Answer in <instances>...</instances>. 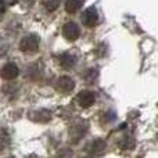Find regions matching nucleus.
I'll use <instances>...</instances> for the list:
<instances>
[{"instance_id": "20e7f679", "label": "nucleus", "mask_w": 158, "mask_h": 158, "mask_svg": "<svg viewBox=\"0 0 158 158\" xmlns=\"http://www.w3.org/2000/svg\"><path fill=\"white\" fill-rule=\"evenodd\" d=\"M96 101V94L92 90H83L78 94V103L82 108H89L94 104Z\"/></svg>"}, {"instance_id": "9b49d317", "label": "nucleus", "mask_w": 158, "mask_h": 158, "mask_svg": "<svg viewBox=\"0 0 158 158\" xmlns=\"http://www.w3.org/2000/svg\"><path fill=\"white\" fill-rule=\"evenodd\" d=\"M44 7H46L47 11H54L58 8L60 6V0H44Z\"/></svg>"}, {"instance_id": "4468645a", "label": "nucleus", "mask_w": 158, "mask_h": 158, "mask_svg": "<svg viewBox=\"0 0 158 158\" xmlns=\"http://www.w3.org/2000/svg\"><path fill=\"white\" fill-rule=\"evenodd\" d=\"M17 2H19L21 4H24V6H27V7H31V6L35 3V0H17Z\"/></svg>"}, {"instance_id": "39448f33", "label": "nucleus", "mask_w": 158, "mask_h": 158, "mask_svg": "<svg viewBox=\"0 0 158 158\" xmlns=\"http://www.w3.org/2000/svg\"><path fill=\"white\" fill-rule=\"evenodd\" d=\"M18 74H19V68L17 67V64H14V63L6 64V65L0 69V75H2V78L6 79V81H13V79H15L18 77Z\"/></svg>"}, {"instance_id": "1a4fd4ad", "label": "nucleus", "mask_w": 158, "mask_h": 158, "mask_svg": "<svg viewBox=\"0 0 158 158\" xmlns=\"http://www.w3.org/2000/svg\"><path fill=\"white\" fill-rule=\"evenodd\" d=\"M104 148H106V143L100 139L96 140V142H93L92 144L89 146V151L90 153H94V154H103Z\"/></svg>"}, {"instance_id": "f03ea898", "label": "nucleus", "mask_w": 158, "mask_h": 158, "mask_svg": "<svg viewBox=\"0 0 158 158\" xmlns=\"http://www.w3.org/2000/svg\"><path fill=\"white\" fill-rule=\"evenodd\" d=\"M82 22L89 28L96 27L98 24V13L96 7H89L85 10V13L82 14Z\"/></svg>"}, {"instance_id": "f8f14e48", "label": "nucleus", "mask_w": 158, "mask_h": 158, "mask_svg": "<svg viewBox=\"0 0 158 158\" xmlns=\"http://www.w3.org/2000/svg\"><path fill=\"white\" fill-rule=\"evenodd\" d=\"M119 147L122 150H129V148H133L135 147V142L133 139H129V137H125L119 142Z\"/></svg>"}, {"instance_id": "9d476101", "label": "nucleus", "mask_w": 158, "mask_h": 158, "mask_svg": "<svg viewBox=\"0 0 158 158\" xmlns=\"http://www.w3.org/2000/svg\"><path fill=\"white\" fill-rule=\"evenodd\" d=\"M8 143H10V136H8V133L4 131V129L0 128V153L7 147Z\"/></svg>"}, {"instance_id": "2eb2a0df", "label": "nucleus", "mask_w": 158, "mask_h": 158, "mask_svg": "<svg viewBox=\"0 0 158 158\" xmlns=\"http://www.w3.org/2000/svg\"><path fill=\"white\" fill-rule=\"evenodd\" d=\"M10 158H13V157H10Z\"/></svg>"}, {"instance_id": "0eeeda50", "label": "nucleus", "mask_w": 158, "mask_h": 158, "mask_svg": "<svg viewBox=\"0 0 158 158\" xmlns=\"http://www.w3.org/2000/svg\"><path fill=\"white\" fill-rule=\"evenodd\" d=\"M75 61H77V58H75L74 56L69 54V53H65V54H63L60 57V65L63 67L64 69H69L75 65Z\"/></svg>"}, {"instance_id": "6e6552de", "label": "nucleus", "mask_w": 158, "mask_h": 158, "mask_svg": "<svg viewBox=\"0 0 158 158\" xmlns=\"http://www.w3.org/2000/svg\"><path fill=\"white\" fill-rule=\"evenodd\" d=\"M82 7V0H65V10L67 13L74 14Z\"/></svg>"}, {"instance_id": "7ed1b4c3", "label": "nucleus", "mask_w": 158, "mask_h": 158, "mask_svg": "<svg viewBox=\"0 0 158 158\" xmlns=\"http://www.w3.org/2000/svg\"><path fill=\"white\" fill-rule=\"evenodd\" d=\"M63 36L67 39V40H77V39L81 36V29L75 22H67L63 27Z\"/></svg>"}, {"instance_id": "f257e3e1", "label": "nucleus", "mask_w": 158, "mask_h": 158, "mask_svg": "<svg viewBox=\"0 0 158 158\" xmlns=\"http://www.w3.org/2000/svg\"><path fill=\"white\" fill-rule=\"evenodd\" d=\"M19 50L25 54H35L39 50V38L36 35H28L19 42Z\"/></svg>"}, {"instance_id": "423d86ee", "label": "nucleus", "mask_w": 158, "mask_h": 158, "mask_svg": "<svg viewBox=\"0 0 158 158\" xmlns=\"http://www.w3.org/2000/svg\"><path fill=\"white\" fill-rule=\"evenodd\" d=\"M75 87V82L69 77H63L57 81L56 83V89L60 93H71Z\"/></svg>"}, {"instance_id": "ddd939ff", "label": "nucleus", "mask_w": 158, "mask_h": 158, "mask_svg": "<svg viewBox=\"0 0 158 158\" xmlns=\"http://www.w3.org/2000/svg\"><path fill=\"white\" fill-rule=\"evenodd\" d=\"M4 13H6V3H4V0H0V19H2Z\"/></svg>"}]
</instances>
